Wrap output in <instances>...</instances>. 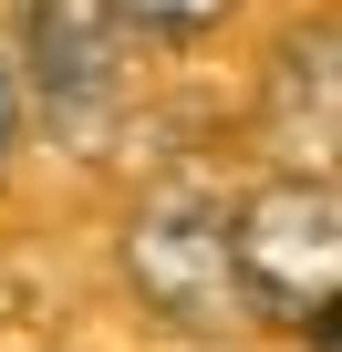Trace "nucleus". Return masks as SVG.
I'll return each instance as SVG.
<instances>
[{"mask_svg": "<svg viewBox=\"0 0 342 352\" xmlns=\"http://www.w3.org/2000/svg\"><path fill=\"white\" fill-rule=\"evenodd\" d=\"M125 259H135V290L156 300V311H177V321H208L218 300H228V228L197 208V197H156L145 218H135V239H125Z\"/></svg>", "mask_w": 342, "mask_h": 352, "instance_id": "7ed1b4c3", "label": "nucleus"}, {"mask_svg": "<svg viewBox=\"0 0 342 352\" xmlns=\"http://www.w3.org/2000/svg\"><path fill=\"white\" fill-rule=\"evenodd\" d=\"M259 124L280 135V155H290V176H321V155H332V104H342V42L311 21V32H290L280 52H270V83H259Z\"/></svg>", "mask_w": 342, "mask_h": 352, "instance_id": "20e7f679", "label": "nucleus"}, {"mask_svg": "<svg viewBox=\"0 0 342 352\" xmlns=\"http://www.w3.org/2000/svg\"><path fill=\"white\" fill-rule=\"evenodd\" d=\"M21 73L63 145H104L125 94V21L114 0H21Z\"/></svg>", "mask_w": 342, "mask_h": 352, "instance_id": "f03ea898", "label": "nucleus"}, {"mask_svg": "<svg viewBox=\"0 0 342 352\" xmlns=\"http://www.w3.org/2000/svg\"><path fill=\"white\" fill-rule=\"evenodd\" d=\"M228 270L270 321H301L311 342L332 331V290H342V197L321 176H280L249 197V218L228 228Z\"/></svg>", "mask_w": 342, "mask_h": 352, "instance_id": "f257e3e1", "label": "nucleus"}, {"mask_svg": "<svg viewBox=\"0 0 342 352\" xmlns=\"http://www.w3.org/2000/svg\"><path fill=\"white\" fill-rule=\"evenodd\" d=\"M21 145V83H11V63H0V155Z\"/></svg>", "mask_w": 342, "mask_h": 352, "instance_id": "423d86ee", "label": "nucleus"}, {"mask_svg": "<svg viewBox=\"0 0 342 352\" xmlns=\"http://www.w3.org/2000/svg\"><path fill=\"white\" fill-rule=\"evenodd\" d=\"M239 11V0H114V21H135V32H156V42H197V32H218Z\"/></svg>", "mask_w": 342, "mask_h": 352, "instance_id": "39448f33", "label": "nucleus"}]
</instances>
